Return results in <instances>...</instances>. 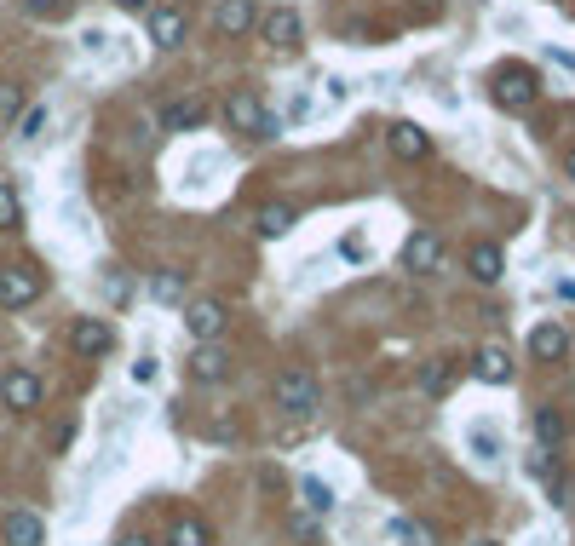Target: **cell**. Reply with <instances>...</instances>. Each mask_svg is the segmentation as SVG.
Masks as SVG:
<instances>
[{"label":"cell","mask_w":575,"mask_h":546,"mask_svg":"<svg viewBox=\"0 0 575 546\" xmlns=\"http://www.w3.org/2000/svg\"><path fill=\"white\" fill-rule=\"evenodd\" d=\"M253 230H259V236H288V230H294V207H288V202L259 207V219H253Z\"/></svg>","instance_id":"cell-21"},{"label":"cell","mask_w":575,"mask_h":546,"mask_svg":"<svg viewBox=\"0 0 575 546\" xmlns=\"http://www.w3.org/2000/svg\"><path fill=\"white\" fill-rule=\"evenodd\" d=\"M535 443H541V449H558V443H564V414L558 409H535Z\"/></svg>","instance_id":"cell-24"},{"label":"cell","mask_w":575,"mask_h":546,"mask_svg":"<svg viewBox=\"0 0 575 546\" xmlns=\"http://www.w3.org/2000/svg\"><path fill=\"white\" fill-rule=\"evenodd\" d=\"M225 121L236 127V133H248V138H276V133H282V121H271V115H265V104H259L253 92H236V98H230Z\"/></svg>","instance_id":"cell-2"},{"label":"cell","mask_w":575,"mask_h":546,"mask_svg":"<svg viewBox=\"0 0 575 546\" xmlns=\"http://www.w3.org/2000/svg\"><path fill=\"white\" fill-rule=\"evenodd\" d=\"M294 541H299V546H322V529H317V518H294Z\"/></svg>","instance_id":"cell-29"},{"label":"cell","mask_w":575,"mask_h":546,"mask_svg":"<svg viewBox=\"0 0 575 546\" xmlns=\"http://www.w3.org/2000/svg\"><path fill=\"white\" fill-rule=\"evenodd\" d=\"M213 23H219V35H248L253 29V0H219Z\"/></svg>","instance_id":"cell-19"},{"label":"cell","mask_w":575,"mask_h":546,"mask_svg":"<svg viewBox=\"0 0 575 546\" xmlns=\"http://www.w3.org/2000/svg\"><path fill=\"white\" fill-rule=\"evenodd\" d=\"M529 98H535V75H529L524 64L495 69V104H501V110H524Z\"/></svg>","instance_id":"cell-5"},{"label":"cell","mask_w":575,"mask_h":546,"mask_svg":"<svg viewBox=\"0 0 575 546\" xmlns=\"http://www.w3.org/2000/svg\"><path fill=\"white\" fill-rule=\"evenodd\" d=\"M386 144H391V156H397V161H426V156H432V133H426V127H414V121H391Z\"/></svg>","instance_id":"cell-7"},{"label":"cell","mask_w":575,"mask_h":546,"mask_svg":"<svg viewBox=\"0 0 575 546\" xmlns=\"http://www.w3.org/2000/svg\"><path fill=\"white\" fill-rule=\"evenodd\" d=\"M529 351H535L541 363H558V357H570V328H564V322H541V328L529 334Z\"/></svg>","instance_id":"cell-13"},{"label":"cell","mask_w":575,"mask_h":546,"mask_svg":"<svg viewBox=\"0 0 575 546\" xmlns=\"http://www.w3.org/2000/svg\"><path fill=\"white\" fill-rule=\"evenodd\" d=\"M472 449H478L483 460H495V437H489V432H472Z\"/></svg>","instance_id":"cell-32"},{"label":"cell","mask_w":575,"mask_h":546,"mask_svg":"<svg viewBox=\"0 0 575 546\" xmlns=\"http://www.w3.org/2000/svg\"><path fill=\"white\" fill-rule=\"evenodd\" d=\"M184 328L196 334V340H219V328H225V305L219 299H196V305H184Z\"/></svg>","instance_id":"cell-10"},{"label":"cell","mask_w":575,"mask_h":546,"mask_svg":"<svg viewBox=\"0 0 575 546\" xmlns=\"http://www.w3.org/2000/svg\"><path fill=\"white\" fill-rule=\"evenodd\" d=\"M202 121H207V104H202V98L167 104V115H161V127H167V133H190V127H202Z\"/></svg>","instance_id":"cell-20"},{"label":"cell","mask_w":575,"mask_h":546,"mask_svg":"<svg viewBox=\"0 0 575 546\" xmlns=\"http://www.w3.org/2000/svg\"><path fill=\"white\" fill-rule=\"evenodd\" d=\"M449 374H455L449 363H426L420 368V391H426V397H443V391H449Z\"/></svg>","instance_id":"cell-26"},{"label":"cell","mask_w":575,"mask_h":546,"mask_svg":"<svg viewBox=\"0 0 575 546\" xmlns=\"http://www.w3.org/2000/svg\"><path fill=\"white\" fill-rule=\"evenodd\" d=\"M69 443H75V426H69V420H64V426H58V437H52V449H58V455H64Z\"/></svg>","instance_id":"cell-33"},{"label":"cell","mask_w":575,"mask_h":546,"mask_svg":"<svg viewBox=\"0 0 575 546\" xmlns=\"http://www.w3.org/2000/svg\"><path fill=\"white\" fill-rule=\"evenodd\" d=\"M41 374L35 368H6L0 374V403L6 409H18V414H29V409H41Z\"/></svg>","instance_id":"cell-3"},{"label":"cell","mask_w":575,"mask_h":546,"mask_svg":"<svg viewBox=\"0 0 575 546\" xmlns=\"http://www.w3.org/2000/svg\"><path fill=\"white\" fill-rule=\"evenodd\" d=\"M466 271L478 276V282H501V276H506V253L495 248V242H478V248L466 253Z\"/></svg>","instance_id":"cell-15"},{"label":"cell","mask_w":575,"mask_h":546,"mask_svg":"<svg viewBox=\"0 0 575 546\" xmlns=\"http://www.w3.org/2000/svg\"><path fill=\"white\" fill-rule=\"evenodd\" d=\"M35 299H41V276L29 271V265H6L0 271V311H23Z\"/></svg>","instance_id":"cell-4"},{"label":"cell","mask_w":575,"mask_h":546,"mask_svg":"<svg viewBox=\"0 0 575 546\" xmlns=\"http://www.w3.org/2000/svg\"><path fill=\"white\" fill-rule=\"evenodd\" d=\"M276 409L294 414V420H311L322 409V391L317 380L305 374V368H288V374H276Z\"/></svg>","instance_id":"cell-1"},{"label":"cell","mask_w":575,"mask_h":546,"mask_svg":"<svg viewBox=\"0 0 575 546\" xmlns=\"http://www.w3.org/2000/svg\"><path fill=\"white\" fill-rule=\"evenodd\" d=\"M23 6H29V12H35V18H52V12H64L69 0H23Z\"/></svg>","instance_id":"cell-31"},{"label":"cell","mask_w":575,"mask_h":546,"mask_svg":"<svg viewBox=\"0 0 575 546\" xmlns=\"http://www.w3.org/2000/svg\"><path fill=\"white\" fill-rule=\"evenodd\" d=\"M41 133H46V110L35 104V110L18 115V138H41Z\"/></svg>","instance_id":"cell-28"},{"label":"cell","mask_w":575,"mask_h":546,"mask_svg":"<svg viewBox=\"0 0 575 546\" xmlns=\"http://www.w3.org/2000/svg\"><path fill=\"white\" fill-rule=\"evenodd\" d=\"M472 374H478L483 386H506V380H512V357H506V345H483L478 357H472Z\"/></svg>","instance_id":"cell-14"},{"label":"cell","mask_w":575,"mask_h":546,"mask_svg":"<svg viewBox=\"0 0 575 546\" xmlns=\"http://www.w3.org/2000/svg\"><path fill=\"white\" fill-rule=\"evenodd\" d=\"M403 265L414 276H432L443 265V242H437V230H414L409 242H403Z\"/></svg>","instance_id":"cell-8"},{"label":"cell","mask_w":575,"mask_h":546,"mask_svg":"<svg viewBox=\"0 0 575 546\" xmlns=\"http://www.w3.org/2000/svg\"><path fill=\"white\" fill-rule=\"evenodd\" d=\"M397 546H437V529L426 524V518H397Z\"/></svg>","instance_id":"cell-22"},{"label":"cell","mask_w":575,"mask_h":546,"mask_svg":"<svg viewBox=\"0 0 575 546\" xmlns=\"http://www.w3.org/2000/svg\"><path fill=\"white\" fill-rule=\"evenodd\" d=\"M0 541L6 546H46V524L35 512H6V518H0Z\"/></svg>","instance_id":"cell-11"},{"label":"cell","mask_w":575,"mask_h":546,"mask_svg":"<svg viewBox=\"0 0 575 546\" xmlns=\"http://www.w3.org/2000/svg\"><path fill=\"white\" fill-rule=\"evenodd\" d=\"M570 179H575V150H570Z\"/></svg>","instance_id":"cell-36"},{"label":"cell","mask_w":575,"mask_h":546,"mask_svg":"<svg viewBox=\"0 0 575 546\" xmlns=\"http://www.w3.org/2000/svg\"><path fill=\"white\" fill-rule=\"evenodd\" d=\"M115 6H121V12H150L156 0H115Z\"/></svg>","instance_id":"cell-34"},{"label":"cell","mask_w":575,"mask_h":546,"mask_svg":"<svg viewBox=\"0 0 575 546\" xmlns=\"http://www.w3.org/2000/svg\"><path fill=\"white\" fill-rule=\"evenodd\" d=\"M426 6H437V0H426Z\"/></svg>","instance_id":"cell-38"},{"label":"cell","mask_w":575,"mask_h":546,"mask_svg":"<svg viewBox=\"0 0 575 546\" xmlns=\"http://www.w3.org/2000/svg\"><path fill=\"white\" fill-rule=\"evenodd\" d=\"M23 225V202L12 184H0V230H18Z\"/></svg>","instance_id":"cell-27"},{"label":"cell","mask_w":575,"mask_h":546,"mask_svg":"<svg viewBox=\"0 0 575 546\" xmlns=\"http://www.w3.org/2000/svg\"><path fill=\"white\" fill-rule=\"evenodd\" d=\"M472 546H501V541H472Z\"/></svg>","instance_id":"cell-37"},{"label":"cell","mask_w":575,"mask_h":546,"mask_svg":"<svg viewBox=\"0 0 575 546\" xmlns=\"http://www.w3.org/2000/svg\"><path fill=\"white\" fill-rule=\"evenodd\" d=\"M184 35H190V23H184L179 6H150V41H156L161 52H179Z\"/></svg>","instance_id":"cell-9"},{"label":"cell","mask_w":575,"mask_h":546,"mask_svg":"<svg viewBox=\"0 0 575 546\" xmlns=\"http://www.w3.org/2000/svg\"><path fill=\"white\" fill-rule=\"evenodd\" d=\"M69 345L81 351V357H110L115 351V328L104 317H75V328H69Z\"/></svg>","instance_id":"cell-6"},{"label":"cell","mask_w":575,"mask_h":546,"mask_svg":"<svg viewBox=\"0 0 575 546\" xmlns=\"http://www.w3.org/2000/svg\"><path fill=\"white\" fill-rule=\"evenodd\" d=\"M299 501H305V512L328 518V512H334V489H328L322 478H305V483H299Z\"/></svg>","instance_id":"cell-23"},{"label":"cell","mask_w":575,"mask_h":546,"mask_svg":"<svg viewBox=\"0 0 575 546\" xmlns=\"http://www.w3.org/2000/svg\"><path fill=\"white\" fill-rule=\"evenodd\" d=\"M167 546H213V529H207V518L184 512V518H173V529H167Z\"/></svg>","instance_id":"cell-18"},{"label":"cell","mask_w":575,"mask_h":546,"mask_svg":"<svg viewBox=\"0 0 575 546\" xmlns=\"http://www.w3.org/2000/svg\"><path fill=\"white\" fill-rule=\"evenodd\" d=\"M150 294H156L161 305H184V276L179 271H156L150 276Z\"/></svg>","instance_id":"cell-25"},{"label":"cell","mask_w":575,"mask_h":546,"mask_svg":"<svg viewBox=\"0 0 575 546\" xmlns=\"http://www.w3.org/2000/svg\"><path fill=\"white\" fill-rule=\"evenodd\" d=\"M18 110H23V92L18 87H0V121H18Z\"/></svg>","instance_id":"cell-30"},{"label":"cell","mask_w":575,"mask_h":546,"mask_svg":"<svg viewBox=\"0 0 575 546\" xmlns=\"http://www.w3.org/2000/svg\"><path fill=\"white\" fill-rule=\"evenodd\" d=\"M225 374H230V357H225V351H219L213 340L190 351V380H202V386H219Z\"/></svg>","instance_id":"cell-12"},{"label":"cell","mask_w":575,"mask_h":546,"mask_svg":"<svg viewBox=\"0 0 575 546\" xmlns=\"http://www.w3.org/2000/svg\"><path fill=\"white\" fill-rule=\"evenodd\" d=\"M115 546H150V541H144V535H127V541H115Z\"/></svg>","instance_id":"cell-35"},{"label":"cell","mask_w":575,"mask_h":546,"mask_svg":"<svg viewBox=\"0 0 575 546\" xmlns=\"http://www.w3.org/2000/svg\"><path fill=\"white\" fill-rule=\"evenodd\" d=\"M265 41L282 46V52H294V46H299V12H294V6H276L271 18H265Z\"/></svg>","instance_id":"cell-16"},{"label":"cell","mask_w":575,"mask_h":546,"mask_svg":"<svg viewBox=\"0 0 575 546\" xmlns=\"http://www.w3.org/2000/svg\"><path fill=\"white\" fill-rule=\"evenodd\" d=\"M529 472L541 478V489H547V501H552V506H570V489H564V472H558V460L529 455Z\"/></svg>","instance_id":"cell-17"}]
</instances>
